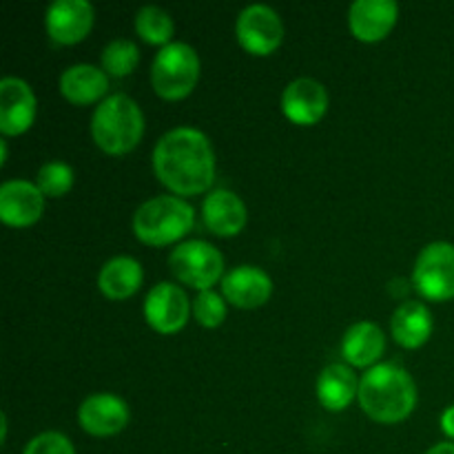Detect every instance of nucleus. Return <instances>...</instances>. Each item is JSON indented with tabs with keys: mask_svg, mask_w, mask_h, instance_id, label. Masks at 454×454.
I'll use <instances>...</instances> for the list:
<instances>
[{
	"mask_svg": "<svg viewBox=\"0 0 454 454\" xmlns=\"http://www.w3.org/2000/svg\"><path fill=\"white\" fill-rule=\"evenodd\" d=\"M151 160L155 177L177 198L207 193L215 180V151L200 129L177 127L164 133Z\"/></svg>",
	"mask_w": 454,
	"mask_h": 454,
	"instance_id": "f257e3e1",
	"label": "nucleus"
},
{
	"mask_svg": "<svg viewBox=\"0 0 454 454\" xmlns=\"http://www.w3.org/2000/svg\"><path fill=\"white\" fill-rule=\"evenodd\" d=\"M359 406L377 424H402L417 406V386L406 368L377 364L359 380Z\"/></svg>",
	"mask_w": 454,
	"mask_h": 454,
	"instance_id": "f03ea898",
	"label": "nucleus"
},
{
	"mask_svg": "<svg viewBox=\"0 0 454 454\" xmlns=\"http://www.w3.org/2000/svg\"><path fill=\"white\" fill-rule=\"evenodd\" d=\"M145 136V115L124 93H114L96 106L91 118V137L105 153L124 155L136 149Z\"/></svg>",
	"mask_w": 454,
	"mask_h": 454,
	"instance_id": "7ed1b4c3",
	"label": "nucleus"
},
{
	"mask_svg": "<svg viewBox=\"0 0 454 454\" xmlns=\"http://www.w3.org/2000/svg\"><path fill=\"white\" fill-rule=\"evenodd\" d=\"M195 211L184 198L158 195L142 204L133 215V233L146 247H168L193 229Z\"/></svg>",
	"mask_w": 454,
	"mask_h": 454,
	"instance_id": "20e7f679",
	"label": "nucleus"
},
{
	"mask_svg": "<svg viewBox=\"0 0 454 454\" xmlns=\"http://www.w3.org/2000/svg\"><path fill=\"white\" fill-rule=\"evenodd\" d=\"M200 56L191 44L171 43L158 51L151 65V84L164 100L191 96L200 80Z\"/></svg>",
	"mask_w": 454,
	"mask_h": 454,
	"instance_id": "39448f33",
	"label": "nucleus"
},
{
	"mask_svg": "<svg viewBox=\"0 0 454 454\" xmlns=\"http://www.w3.org/2000/svg\"><path fill=\"white\" fill-rule=\"evenodd\" d=\"M168 269L176 279L195 291H213L224 279V257L213 244L204 239H191L173 248L168 255Z\"/></svg>",
	"mask_w": 454,
	"mask_h": 454,
	"instance_id": "423d86ee",
	"label": "nucleus"
},
{
	"mask_svg": "<svg viewBox=\"0 0 454 454\" xmlns=\"http://www.w3.org/2000/svg\"><path fill=\"white\" fill-rule=\"evenodd\" d=\"M412 284L428 301L454 300V244H428L417 257Z\"/></svg>",
	"mask_w": 454,
	"mask_h": 454,
	"instance_id": "0eeeda50",
	"label": "nucleus"
},
{
	"mask_svg": "<svg viewBox=\"0 0 454 454\" xmlns=\"http://www.w3.org/2000/svg\"><path fill=\"white\" fill-rule=\"evenodd\" d=\"M235 34L251 56H270L284 43V22L269 4H248L239 12Z\"/></svg>",
	"mask_w": 454,
	"mask_h": 454,
	"instance_id": "6e6552de",
	"label": "nucleus"
},
{
	"mask_svg": "<svg viewBox=\"0 0 454 454\" xmlns=\"http://www.w3.org/2000/svg\"><path fill=\"white\" fill-rule=\"evenodd\" d=\"M191 301L177 284H155L145 300V319L160 335H173L189 322Z\"/></svg>",
	"mask_w": 454,
	"mask_h": 454,
	"instance_id": "1a4fd4ad",
	"label": "nucleus"
},
{
	"mask_svg": "<svg viewBox=\"0 0 454 454\" xmlns=\"http://www.w3.org/2000/svg\"><path fill=\"white\" fill-rule=\"evenodd\" d=\"M38 111L35 93L25 80L7 78L0 80V131L3 136H22L31 129Z\"/></svg>",
	"mask_w": 454,
	"mask_h": 454,
	"instance_id": "9d476101",
	"label": "nucleus"
},
{
	"mask_svg": "<svg viewBox=\"0 0 454 454\" xmlns=\"http://www.w3.org/2000/svg\"><path fill=\"white\" fill-rule=\"evenodd\" d=\"M129 406L124 399L111 393L89 395L78 408V421L84 433L93 437H114L129 426Z\"/></svg>",
	"mask_w": 454,
	"mask_h": 454,
	"instance_id": "9b49d317",
	"label": "nucleus"
},
{
	"mask_svg": "<svg viewBox=\"0 0 454 454\" xmlns=\"http://www.w3.org/2000/svg\"><path fill=\"white\" fill-rule=\"evenodd\" d=\"M93 20L96 12L87 0H56L44 16L49 38L58 44H78L89 35Z\"/></svg>",
	"mask_w": 454,
	"mask_h": 454,
	"instance_id": "f8f14e48",
	"label": "nucleus"
},
{
	"mask_svg": "<svg viewBox=\"0 0 454 454\" xmlns=\"http://www.w3.org/2000/svg\"><path fill=\"white\" fill-rule=\"evenodd\" d=\"M222 295L235 309H260L273 295V279L260 266H235L222 279Z\"/></svg>",
	"mask_w": 454,
	"mask_h": 454,
	"instance_id": "ddd939ff",
	"label": "nucleus"
},
{
	"mask_svg": "<svg viewBox=\"0 0 454 454\" xmlns=\"http://www.w3.org/2000/svg\"><path fill=\"white\" fill-rule=\"evenodd\" d=\"M44 195L35 182L9 180L0 186V220L13 229H27L43 217Z\"/></svg>",
	"mask_w": 454,
	"mask_h": 454,
	"instance_id": "4468645a",
	"label": "nucleus"
},
{
	"mask_svg": "<svg viewBox=\"0 0 454 454\" xmlns=\"http://www.w3.org/2000/svg\"><path fill=\"white\" fill-rule=\"evenodd\" d=\"M282 111L293 124L313 127L328 111L326 89L313 78L293 80L282 93Z\"/></svg>",
	"mask_w": 454,
	"mask_h": 454,
	"instance_id": "2eb2a0df",
	"label": "nucleus"
},
{
	"mask_svg": "<svg viewBox=\"0 0 454 454\" xmlns=\"http://www.w3.org/2000/svg\"><path fill=\"white\" fill-rule=\"evenodd\" d=\"M397 18L395 0H357L348 9V29L362 43H380L395 29Z\"/></svg>",
	"mask_w": 454,
	"mask_h": 454,
	"instance_id": "dca6fc26",
	"label": "nucleus"
},
{
	"mask_svg": "<svg viewBox=\"0 0 454 454\" xmlns=\"http://www.w3.org/2000/svg\"><path fill=\"white\" fill-rule=\"evenodd\" d=\"M202 217L207 229L217 238H235L248 222L247 204L233 191L215 189L204 198Z\"/></svg>",
	"mask_w": 454,
	"mask_h": 454,
	"instance_id": "f3484780",
	"label": "nucleus"
},
{
	"mask_svg": "<svg viewBox=\"0 0 454 454\" xmlns=\"http://www.w3.org/2000/svg\"><path fill=\"white\" fill-rule=\"evenodd\" d=\"M109 91V75L105 69L93 65H74L62 71L60 93L67 102L75 106H87L98 102L100 105Z\"/></svg>",
	"mask_w": 454,
	"mask_h": 454,
	"instance_id": "a211bd4d",
	"label": "nucleus"
},
{
	"mask_svg": "<svg viewBox=\"0 0 454 454\" xmlns=\"http://www.w3.org/2000/svg\"><path fill=\"white\" fill-rule=\"evenodd\" d=\"M386 350V335L377 324L357 322L341 340V355L350 368H372Z\"/></svg>",
	"mask_w": 454,
	"mask_h": 454,
	"instance_id": "6ab92c4d",
	"label": "nucleus"
},
{
	"mask_svg": "<svg viewBox=\"0 0 454 454\" xmlns=\"http://www.w3.org/2000/svg\"><path fill=\"white\" fill-rule=\"evenodd\" d=\"M390 333L402 348H421L433 335V313L421 301H403L393 313Z\"/></svg>",
	"mask_w": 454,
	"mask_h": 454,
	"instance_id": "aec40b11",
	"label": "nucleus"
},
{
	"mask_svg": "<svg viewBox=\"0 0 454 454\" xmlns=\"http://www.w3.org/2000/svg\"><path fill=\"white\" fill-rule=\"evenodd\" d=\"M145 279V270L136 257L120 255L106 262L98 275V288L111 301H122L136 295Z\"/></svg>",
	"mask_w": 454,
	"mask_h": 454,
	"instance_id": "412c9836",
	"label": "nucleus"
},
{
	"mask_svg": "<svg viewBox=\"0 0 454 454\" xmlns=\"http://www.w3.org/2000/svg\"><path fill=\"white\" fill-rule=\"evenodd\" d=\"M359 397V380L348 364H331L317 380V399L326 411L341 412Z\"/></svg>",
	"mask_w": 454,
	"mask_h": 454,
	"instance_id": "4be33fe9",
	"label": "nucleus"
},
{
	"mask_svg": "<svg viewBox=\"0 0 454 454\" xmlns=\"http://www.w3.org/2000/svg\"><path fill=\"white\" fill-rule=\"evenodd\" d=\"M136 34L140 35L145 43L158 44V47H167L173 43V34H176V25L173 18L168 16L164 9L149 4L142 7L136 16Z\"/></svg>",
	"mask_w": 454,
	"mask_h": 454,
	"instance_id": "5701e85b",
	"label": "nucleus"
},
{
	"mask_svg": "<svg viewBox=\"0 0 454 454\" xmlns=\"http://www.w3.org/2000/svg\"><path fill=\"white\" fill-rule=\"evenodd\" d=\"M137 62H140V49L133 40L115 38L102 49V69L106 75L122 78V75L133 74Z\"/></svg>",
	"mask_w": 454,
	"mask_h": 454,
	"instance_id": "b1692460",
	"label": "nucleus"
},
{
	"mask_svg": "<svg viewBox=\"0 0 454 454\" xmlns=\"http://www.w3.org/2000/svg\"><path fill=\"white\" fill-rule=\"evenodd\" d=\"M35 184L43 191L44 198H62L74 186V168L60 160H51V162L40 167Z\"/></svg>",
	"mask_w": 454,
	"mask_h": 454,
	"instance_id": "393cba45",
	"label": "nucleus"
},
{
	"mask_svg": "<svg viewBox=\"0 0 454 454\" xmlns=\"http://www.w3.org/2000/svg\"><path fill=\"white\" fill-rule=\"evenodd\" d=\"M195 322L204 328H217L226 319V300L215 291H204L193 301Z\"/></svg>",
	"mask_w": 454,
	"mask_h": 454,
	"instance_id": "a878e982",
	"label": "nucleus"
},
{
	"mask_svg": "<svg viewBox=\"0 0 454 454\" xmlns=\"http://www.w3.org/2000/svg\"><path fill=\"white\" fill-rule=\"evenodd\" d=\"M22 454H75V450L62 433H43L27 443Z\"/></svg>",
	"mask_w": 454,
	"mask_h": 454,
	"instance_id": "bb28decb",
	"label": "nucleus"
},
{
	"mask_svg": "<svg viewBox=\"0 0 454 454\" xmlns=\"http://www.w3.org/2000/svg\"><path fill=\"white\" fill-rule=\"evenodd\" d=\"M442 430H443V434H446L448 439H452V442H454V406L446 408V411H443V415H442Z\"/></svg>",
	"mask_w": 454,
	"mask_h": 454,
	"instance_id": "cd10ccee",
	"label": "nucleus"
},
{
	"mask_svg": "<svg viewBox=\"0 0 454 454\" xmlns=\"http://www.w3.org/2000/svg\"><path fill=\"white\" fill-rule=\"evenodd\" d=\"M426 454H454V442H446V443H437V446L430 448Z\"/></svg>",
	"mask_w": 454,
	"mask_h": 454,
	"instance_id": "c85d7f7f",
	"label": "nucleus"
},
{
	"mask_svg": "<svg viewBox=\"0 0 454 454\" xmlns=\"http://www.w3.org/2000/svg\"><path fill=\"white\" fill-rule=\"evenodd\" d=\"M0 149H3V158H0V164H7V155H9V149H7V142H0Z\"/></svg>",
	"mask_w": 454,
	"mask_h": 454,
	"instance_id": "c756f323",
	"label": "nucleus"
},
{
	"mask_svg": "<svg viewBox=\"0 0 454 454\" xmlns=\"http://www.w3.org/2000/svg\"><path fill=\"white\" fill-rule=\"evenodd\" d=\"M3 442H7V417L3 415Z\"/></svg>",
	"mask_w": 454,
	"mask_h": 454,
	"instance_id": "7c9ffc66",
	"label": "nucleus"
}]
</instances>
